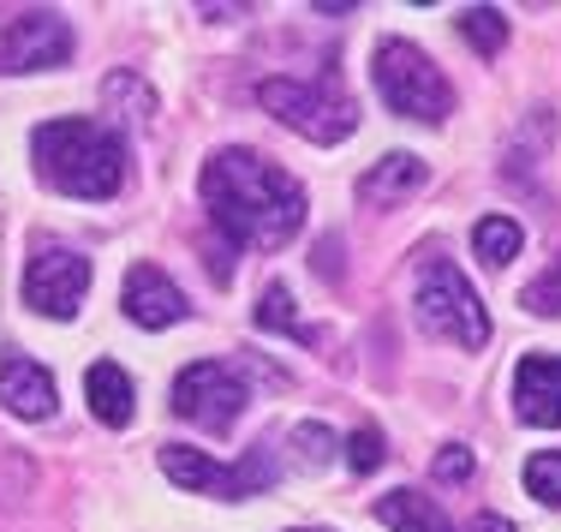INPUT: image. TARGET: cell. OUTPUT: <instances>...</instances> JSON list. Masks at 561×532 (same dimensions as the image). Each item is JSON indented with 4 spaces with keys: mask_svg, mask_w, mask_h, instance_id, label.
Returning a JSON list of instances; mask_svg holds the SVG:
<instances>
[{
    "mask_svg": "<svg viewBox=\"0 0 561 532\" xmlns=\"http://www.w3.org/2000/svg\"><path fill=\"white\" fill-rule=\"evenodd\" d=\"M119 305H126V317L138 329H168V324H180V317H185V294L173 287V275L156 270V263H138V270L126 275Z\"/></svg>",
    "mask_w": 561,
    "mask_h": 532,
    "instance_id": "30bf717a",
    "label": "cell"
},
{
    "mask_svg": "<svg viewBox=\"0 0 561 532\" xmlns=\"http://www.w3.org/2000/svg\"><path fill=\"white\" fill-rule=\"evenodd\" d=\"M162 473L173 478V485L185 490H209V497H257V490L275 485V461H270V443H257L239 467H221V461H209L204 449H185V443H168L162 449Z\"/></svg>",
    "mask_w": 561,
    "mask_h": 532,
    "instance_id": "8992f818",
    "label": "cell"
},
{
    "mask_svg": "<svg viewBox=\"0 0 561 532\" xmlns=\"http://www.w3.org/2000/svg\"><path fill=\"white\" fill-rule=\"evenodd\" d=\"M436 478H443V485H454V478H472V449L448 443L443 455H436Z\"/></svg>",
    "mask_w": 561,
    "mask_h": 532,
    "instance_id": "603a6c76",
    "label": "cell"
},
{
    "mask_svg": "<svg viewBox=\"0 0 561 532\" xmlns=\"http://www.w3.org/2000/svg\"><path fill=\"white\" fill-rule=\"evenodd\" d=\"M257 329H280V336H293V341H317V329L293 324V294H287L280 282L257 299Z\"/></svg>",
    "mask_w": 561,
    "mask_h": 532,
    "instance_id": "ac0fdd59",
    "label": "cell"
},
{
    "mask_svg": "<svg viewBox=\"0 0 561 532\" xmlns=\"http://www.w3.org/2000/svg\"><path fill=\"white\" fill-rule=\"evenodd\" d=\"M173 414L204 425V431H227L239 414H245V383H239L233 365H221V359H197V365H185L180 377H173Z\"/></svg>",
    "mask_w": 561,
    "mask_h": 532,
    "instance_id": "52a82bcc",
    "label": "cell"
},
{
    "mask_svg": "<svg viewBox=\"0 0 561 532\" xmlns=\"http://www.w3.org/2000/svg\"><path fill=\"white\" fill-rule=\"evenodd\" d=\"M293 443H299L305 461H329V455H335V431H329V425H299Z\"/></svg>",
    "mask_w": 561,
    "mask_h": 532,
    "instance_id": "7402d4cb",
    "label": "cell"
},
{
    "mask_svg": "<svg viewBox=\"0 0 561 532\" xmlns=\"http://www.w3.org/2000/svg\"><path fill=\"white\" fill-rule=\"evenodd\" d=\"M466 532H514V521H507V514H478Z\"/></svg>",
    "mask_w": 561,
    "mask_h": 532,
    "instance_id": "cb8c5ba5",
    "label": "cell"
},
{
    "mask_svg": "<svg viewBox=\"0 0 561 532\" xmlns=\"http://www.w3.org/2000/svg\"><path fill=\"white\" fill-rule=\"evenodd\" d=\"M382 455H389V449H382V431H377V425H358V431L346 437V467H353V473H377Z\"/></svg>",
    "mask_w": 561,
    "mask_h": 532,
    "instance_id": "44dd1931",
    "label": "cell"
},
{
    "mask_svg": "<svg viewBox=\"0 0 561 532\" xmlns=\"http://www.w3.org/2000/svg\"><path fill=\"white\" fill-rule=\"evenodd\" d=\"M72 60V24L48 7L12 12L0 24V72H48Z\"/></svg>",
    "mask_w": 561,
    "mask_h": 532,
    "instance_id": "ba28073f",
    "label": "cell"
},
{
    "mask_svg": "<svg viewBox=\"0 0 561 532\" xmlns=\"http://www.w3.org/2000/svg\"><path fill=\"white\" fill-rule=\"evenodd\" d=\"M412 305H419V324L431 329V336L454 341V348H484L490 341V317H484V305H478V287L466 282L448 258L424 263Z\"/></svg>",
    "mask_w": 561,
    "mask_h": 532,
    "instance_id": "5b68a950",
    "label": "cell"
},
{
    "mask_svg": "<svg viewBox=\"0 0 561 532\" xmlns=\"http://www.w3.org/2000/svg\"><path fill=\"white\" fill-rule=\"evenodd\" d=\"M36 174L66 197H114L126 180V144L102 120H43L31 132Z\"/></svg>",
    "mask_w": 561,
    "mask_h": 532,
    "instance_id": "7a4b0ae2",
    "label": "cell"
},
{
    "mask_svg": "<svg viewBox=\"0 0 561 532\" xmlns=\"http://www.w3.org/2000/svg\"><path fill=\"white\" fill-rule=\"evenodd\" d=\"M514 414L526 419V425H561V359L550 353H531V359H519V371H514Z\"/></svg>",
    "mask_w": 561,
    "mask_h": 532,
    "instance_id": "8fae6325",
    "label": "cell"
},
{
    "mask_svg": "<svg viewBox=\"0 0 561 532\" xmlns=\"http://www.w3.org/2000/svg\"><path fill=\"white\" fill-rule=\"evenodd\" d=\"M257 102L287 132H299V138H311V144H341L346 132L358 126L353 97H346L335 78H263Z\"/></svg>",
    "mask_w": 561,
    "mask_h": 532,
    "instance_id": "3957f363",
    "label": "cell"
},
{
    "mask_svg": "<svg viewBox=\"0 0 561 532\" xmlns=\"http://www.w3.org/2000/svg\"><path fill=\"white\" fill-rule=\"evenodd\" d=\"M519 305H526L531 317H561V258L543 275H531L526 294H519Z\"/></svg>",
    "mask_w": 561,
    "mask_h": 532,
    "instance_id": "ffe728a7",
    "label": "cell"
},
{
    "mask_svg": "<svg viewBox=\"0 0 561 532\" xmlns=\"http://www.w3.org/2000/svg\"><path fill=\"white\" fill-rule=\"evenodd\" d=\"M204 204L209 222L233 246H287L305 228V185L287 168L263 162L257 150H216L204 162Z\"/></svg>",
    "mask_w": 561,
    "mask_h": 532,
    "instance_id": "6da1fadb",
    "label": "cell"
},
{
    "mask_svg": "<svg viewBox=\"0 0 561 532\" xmlns=\"http://www.w3.org/2000/svg\"><path fill=\"white\" fill-rule=\"evenodd\" d=\"M90 294V258L72 246H36L24 263V305L43 317H72Z\"/></svg>",
    "mask_w": 561,
    "mask_h": 532,
    "instance_id": "9c48e42d",
    "label": "cell"
},
{
    "mask_svg": "<svg viewBox=\"0 0 561 532\" xmlns=\"http://www.w3.org/2000/svg\"><path fill=\"white\" fill-rule=\"evenodd\" d=\"M84 395H90V414H96L102 425H131V414H138V389H131L126 365H114V359H96V365L84 371Z\"/></svg>",
    "mask_w": 561,
    "mask_h": 532,
    "instance_id": "4fadbf2b",
    "label": "cell"
},
{
    "mask_svg": "<svg viewBox=\"0 0 561 532\" xmlns=\"http://www.w3.org/2000/svg\"><path fill=\"white\" fill-rule=\"evenodd\" d=\"M519 246H526V228H519L514 216H484L472 228V251L490 263V270H502V263L519 258Z\"/></svg>",
    "mask_w": 561,
    "mask_h": 532,
    "instance_id": "2e32d148",
    "label": "cell"
},
{
    "mask_svg": "<svg viewBox=\"0 0 561 532\" xmlns=\"http://www.w3.org/2000/svg\"><path fill=\"white\" fill-rule=\"evenodd\" d=\"M526 490L538 502H550V509H561V449H543V455L526 461Z\"/></svg>",
    "mask_w": 561,
    "mask_h": 532,
    "instance_id": "d6986e66",
    "label": "cell"
},
{
    "mask_svg": "<svg viewBox=\"0 0 561 532\" xmlns=\"http://www.w3.org/2000/svg\"><path fill=\"white\" fill-rule=\"evenodd\" d=\"M377 521L394 527V532H454L448 514L436 509L431 497H419V490H389V497L377 502Z\"/></svg>",
    "mask_w": 561,
    "mask_h": 532,
    "instance_id": "9a60e30c",
    "label": "cell"
},
{
    "mask_svg": "<svg viewBox=\"0 0 561 532\" xmlns=\"http://www.w3.org/2000/svg\"><path fill=\"white\" fill-rule=\"evenodd\" d=\"M460 36L478 48V55H496V48L507 43V12H496V7H466L460 12Z\"/></svg>",
    "mask_w": 561,
    "mask_h": 532,
    "instance_id": "e0dca14e",
    "label": "cell"
},
{
    "mask_svg": "<svg viewBox=\"0 0 561 532\" xmlns=\"http://www.w3.org/2000/svg\"><path fill=\"white\" fill-rule=\"evenodd\" d=\"M377 90L400 120L443 126V120L454 114V84L443 78V66L424 55V48L400 43V36H389V43L377 48Z\"/></svg>",
    "mask_w": 561,
    "mask_h": 532,
    "instance_id": "277c9868",
    "label": "cell"
},
{
    "mask_svg": "<svg viewBox=\"0 0 561 532\" xmlns=\"http://www.w3.org/2000/svg\"><path fill=\"white\" fill-rule=\"evenodd\" d=\"M419 185H424V162L394 150V156H382V162L358 180V197H365V204H400V197H412Z\"/></svg>",
    "mask_w": 561,
    "mask_h": 532,
    "instance_id": "5bb4252c",
    "label": "cell"
},
{
    "mask_svg": "<svg viewBox=\"0 0 561 532\" xmlns=\"http://www.w3.org/2000/svg\"><path fill=\"white\" fill-rule=\"evenodd\" d=\"M0 407H7V414H19V419H55L60 389H55V377H48L36 359L12 353L7 365H0Z\"/></svg>",
    "mask_w": 561,
    "mask_h": 532,
    "instance_id": "7c38bea8",
    "label": "cell"
}]
</instances>
